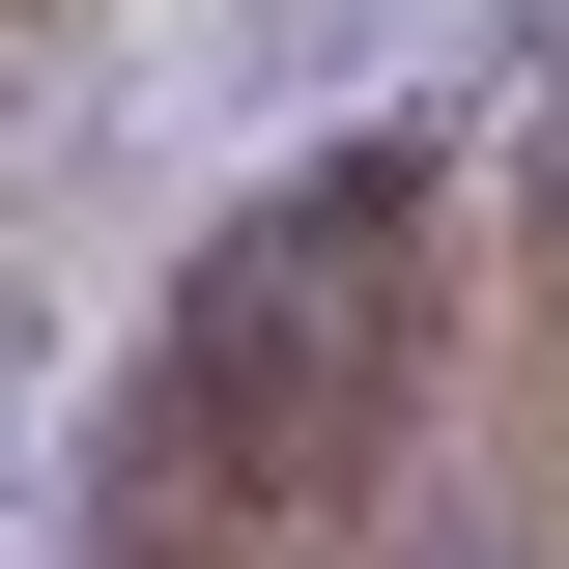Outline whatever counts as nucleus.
<instances>
[{
  "label": "nucleus",
  "instance_id": "obj_4",
  "mask_svg": "<svg viewBox=\"0 0 569 569\" xmlns=\"http://www.w3.org/2000/svg\"><path fill=\"white\" fill-rule=\"evenodd\" d=\"M512 200H541V313H569V86H541V171H512Z\"/></svg>",
  "mask_w": 569,
  "mask_h": 569
},
{
  "label": "nucleus",
  "instance_id": "obj_1",
  "mask_svg": "<svg viewBox=\"0 0 569 569\" xmlns=\"http://www.w3.org/2000/svg\"><path fill=\"white\" fill-rule=\"evenodd\" d=\"M399 399H427V142H342L171 284L114 485H86V569H313L399 485Z\"/></svg>",
  "mask_w": 569,
  "mask_h": 569
},
{
  "label": "nucleus",
  "instance_id": "obj_2",
  "mask_svg": "<svg viewBox=\"0 0 569 569\" xmlns=\"http://www.w3.org/2000/svg\"><path fill=\"white\" fill-rule=\"evenodd\" d=\"M370 29H399V0H228V58H257V86H342Z\"/></svg>",
  "mask_w": 569,
  "mask_h": 569
},
{
  "label": "nucleus",
  "instance_id": "obj_3",
  "mask_svg": "<svg viewBox=\"0 0 569 569\" xmlns=\"http://www.w3.org/2000/svg\"><path fill=\"white\" fill-rule=\"evenodd\" d=\"M399 569H569V541H512V512H427V541H399Z\"/></svg>",
  "mask_w": 569,
  "mask_h": 569
}]
</instances>
